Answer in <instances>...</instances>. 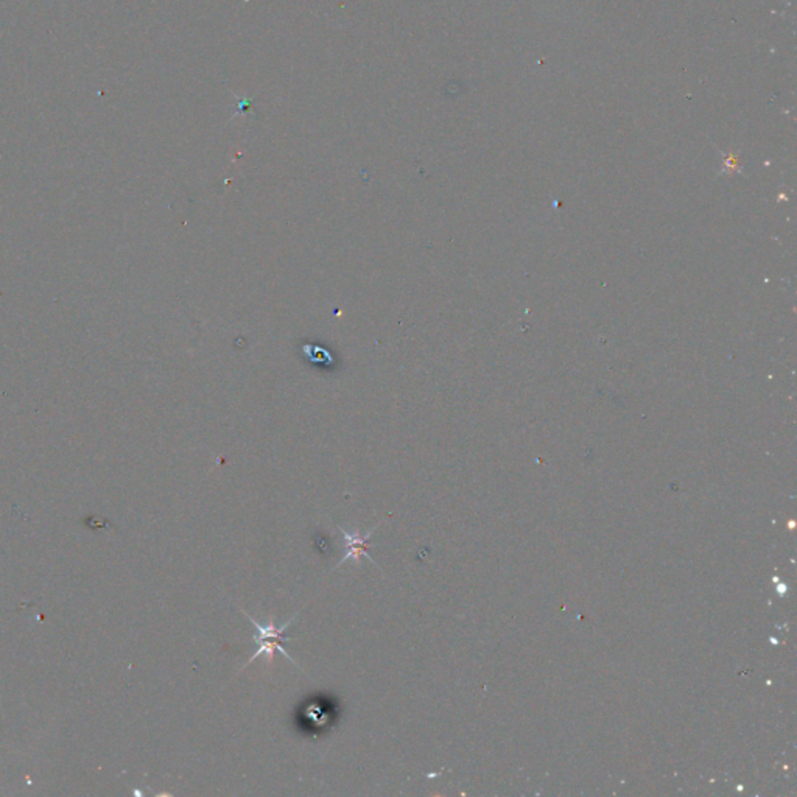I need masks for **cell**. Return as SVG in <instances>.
<instances>
[{
	"label": "cell",
	"instance_id": "cell-2",
	"mask_svg": "<svg viewBox=\"0 0 797 797\" xmlns=\"http://www.w3.org/2000/svg\"><path fill=\"white\" fill-rule=\"evenodd\" d=\"M377 526H374L372 530H370L368 534L365 536H361L359 530H355L354 533H348L346 530H343L341 526H338V532L341 533L344 537V541H346V548H348V553L344 554L341 561L338 562L337 567H335V571L340 569L344 562H348L349 560H354L357 564L360 562L361 558H366V560L372 562V564L377 565L376 561L372 558L371 554H370V548L372 547L371 543H370V539H371L372 533L376 532ZM379 567V565H377Z\"/></svg>",
	"mask_w": 797,
	"mask_h": 797
},
{
	"label": "cell",
	"instance_id": "cell-1",
	"mask_svg": "<svg viewBox=\"0 0 797 797\" xmlns=\"http://www.w3.org/2000/svg\"><path fill=\"white\" fill-rule=\"evenodd\" d=\"M242 612L248 617L249 621L254 626L257 634L253 637V640L259 645L257 651L251 656V659L246 662V665H244V668H246L249 664H253L257 658H261L262 654H266V659H268L270 664H273V660H274V653H276V651H279L283 656H285L288 662H292V664L298 667V664L290 658V654H288L287 651H285V648L283 647V642H288V640H290V637H287V634H285V629H287L288 626L293 623L294 617H292V619H290L287 623H283V626L274 625V619L272 617L270 621H268V625L262 626L259 621H255L254 619H253L251 615L246 614L245 610H242Z\"/></svg>",
	"mask_w": 797,
	"mask_h": 797
}]
</instances>
